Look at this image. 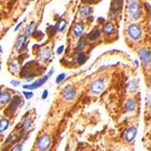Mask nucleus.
Instances as JSON below:
<instances>
[{"mask_svg": "<svg viewBox=\"0 0 151 151\" xmlns=\"http://www.w3.org/2000/svg\"><path fill=\"white\" fill-rule=\"evenodd\" d=\"M85 25L83 22H77L73 27V33L76 37H80L84 33Z\"/></svg>", "mask_w": 151, "mask_h": 151, "instance_id": "obj_9", "label": "nucleus"}, {"mask_svg": "<svg viewBox=\"0 0 151 151\" xmlns=\"http://www.w3.org/2000/svg\"><path fill=\"white\" fill-rule=\"evenodd\" d=\"M48 78H49V76H48V75H46V76H44L43 78H38L37 80H36L34 83H32V84L24 85V86H23V88L27 89V90H34V89H36V88H38V87H42L44 84H46L47 81L48 80Z\"/></svg>", "mask_w": 151, "mask_h": 151, "instance_id": "obj_6", "label": "nucleus"}, {"mask_svg": "<svg viewBox=\"0 0 151 151\" xmlns=\"http://www.w3.org/2000/svg\"><path fill=\"white\" fill-rule=\"evenodd\" d=\"M137 132H138L137 127H131L128 128V129L127 130V132H126V139H127V141H128V142L132 141L136 138V136H137Z\"/></svg>", "mask_w": 151, "mask_h": 151, "instance_id": "obj_11", "label": "nucleus"}, {"mask_svg": "<svg viewBox=\"0 0 151 151\" xmlns=\"http://www.w3.org/2000/svg\"><path fill=\"white\" fill-rule=\"evenodd\" d=\"M19 69H20V65H19L18 61L17 60H14L10 65V71L13 74H16L19 71Z\"/></svg>", "mask_w": 151, "mask_h": 151, "instance_id": "obj_22", "label": "nucleus"}, {"mask_svg": "<svg viewBox=\"0 0 151 151\" xmlns=\"http://www.w3.org/2000/svg\"><path fill=\"white\" fill-rule=\"evenodd\" d=\"M67 23H66V21L64 19V18H61L59 21H58V23L57 25V27H56V30L57 32H63L66 27Z\"/></svg>", "mask_w": 151, "mask_h": 151, "instance_id": "obj_19", "label": "nucleus"}, {"mask_svg": "<svg viewBox=\"0 0 151 151\" xmlns=\"http://www.w3.org/2000/svg\"><path fill=\"white\" fill-rule=\"evenodd\" d=\"M51 57V50L48 47L45 48L41 52H40V59L42 61H47Z\"/></svg>", "mask_w": 151, "mask_h": 151, "instance_id": "obj_14", "label": "nucleus"}, {"mask_svg": "<svg viewBox=\"0 0 151 151\" xmlns=\"http://www.w3.org/2000/svg\"><path fill=\"white\" fill-rule=\"evenodd\" d=\"M125 107H126V109L127 111H134L136 109V107H137V106H136V102L133 99H128L126 103Z\"/></svg>", "mask_w": 151, "mask_h": 151, "instance_id": "obj_24", "label": "nucleus"}, {"mask_svg": "<svg viewBox=\"0 0 151 151\" xmlns=\"http://www.w3.org/2000/svg\"><path fill=\"white\" fill-rule=\"evenodd\" d=\"M104 89H105V82L101 79L94 80L89 87L90 93H91L92 95H95V96L99 95L101 92H103Z\"/></svg>", "mask_w": 151, "mask_h": 151, "instance_id": "obj_3", "label": "nucleus"}, {"mask_svg": "<svg viewBox=\"0 0 151 151\" xmlns=\"http://www.w3.org/2000/svg\"><path fill=\"white\" fill-rule=\"evenodd\" d=\"M10 84L13 86V87H18L20 84H21V82L19 80H11L10 81Z\"/></svg>", "mask_w": 151, "mask_h": 151, "instance_id": "obj_30", "label": "nucleus"}, {"mask_svg": "<svg viewBox=\"0 0 151 151\" xmlns=\"http://www.w3.org/2000/svg\"><path fill=\"white\" fill-rule=\"evenodd\" d=\"M32 121H33V119H32V117H30V116L27 117L24 120L23 124H22V133H24V132H26V131H27L29 129L30 127H31V125H32Z\"/></svg>", "mask_w": 151, "mask_h": 151, "instance_id": "obj_15", "label": "nucleus"}, {"mask_svg": "<svg viewBox=\"0 0 151 151\" xmlns=\"http://www.w3.org/2000/svg\"><path fill=\"white\" fill-rule=\"evenodd\" d=\"M77 96V90L72 85H66L62 90V97L66 101L73 100Z\"/></svg>", "mask_w": 151, "mask_h": 151, "instance_id": "obj_4", "label": "nucleus"}, {"mask_svg": "<svg viewBox=\"0 0 151 151\" xmlns=\"http://www.w3.org/2000/svg\"><path fill=\"white\" fill-rule=\"evenodd\" d=\"M66 77V73H61V74H59L57 78H56V83L57 84H59V83H61Z\"/></svg>", "mask_w": 151, "mask_h": 151, "instance_id": "obj_27", "label": "nucleus"}, {"mask_svg": "<svg viewBox=\"0 0 151 151\" xmlns=\"http://www.w3.org/2000/svg\"><path fill=\"white\" fill-rule=\"evenodd\" d=\"M122 7V0H113L111 3V16L112 18H116L117 15Z\"/></svg>", "mask_w": 151, "mask_h": 151, "instance_id": "obj_8", "label": "nucleus"}, {"mask_svg": "<svg viewBox=\"0 0 151 151\" xmlns=\"http://www.w3.org/2000/svg\"><path fill=\"white\" fill-rule=\"evenodd\" d=\"M23 102V100H22V97L19 96H16L14 97V99H12L10 100V104L8 106V108H6V114L8 115H13L15 112H16L18 108V107L21 105V103Z\"/></svg>", "mask_w": 151, "mask_h": 151, "instance_id": "obj_5", "label": "nucleus"}, {"mask_svg": "<svg viewBox=\"0 0 151 151\" xmlns=\"http://www.w3.org/2000/svg\"><path fill=\"white\" fill-rule=\"evenodd\" d=\"M21 25H22V22H19V23L17 24V26L16 27H15V31H17V30H18V28L21 27Z\"/></svg>", "mask_w": 151, "mask_h": 151, "instance_id": "obj_34", "label": "nucleus"}, {"mask_svg": "<svg viewBox=\"0 0 151 151\" xmlns=\"http://www.w3.org/2000/svg\"><path fill=\"white\" fill-rule=\"evenodd\" d=\"M87 46V39L86 38H80L79 41L77 44V51L81 52L84 50V48Z\"/></svg>", "mask_w": 151, "mask_h": 151, "instance_id": "obj_23", "label": "nucleus"}, {"mask_svg": "<svg viewBox=\"0 0 151 151\" xmlns=\"http://www.w3.org/2000/svg\"><path fill=\"white\" fill-rule=\"evenodd\" d=\"M12 137H13V134L11 133L9 136H8V137H7L6 138V143H7V142H8V141H10L11 139H12Z\"/></svg>", "mask_w": 151, "mask_h": 151, "instance_id": "obj_33", "label": "nucleus"}, {"mask_svg": "<svg viewBox=\"0 0 151 151\" xmlns=\"http://www.w3.org/2000/svg\"><path fill=\"white\" fill-rule=\"evenodd\" d=\"M51 144V138L48 134H43L36 141V148L39 151H47Z\"/></svg>", "mask_w": 151, "mask_h": 151, "instance_id": "obj_2", "label": "nucleus"}, {"mask_svg": "<svg viewBox=\"0 0 151 151\" xmlns=\"http://www.w3.org/2000/svg\"><path fill=\"white\" fill-rule=\"evenodd\" d=\"M26 43H27V36L24 35V36H20L17 40V43H16V49L20 52L23 50L24 47L26 46Z\"/></svg>", "mask_w": 151, "mask_h": 151, "instance_id": "obj_12", "label": "nucleus"}, {"mask_svg": "<svg viewBox=\"0 0 151 151\" xmlns=\"http://www.w3.org/2000/svg\"><path fill=\"white\" fill-rule=\"evenodd\" d=\"M76 60H77V63L78 65H83L87 61V56L85 55V53H83V51H81L78 54Z\"/></svg>", "mask_w": 151, "mask_h": 151, "instance_id": "obj_20", "label": "nucleus"}, {"mask_svg": "<svg viewBox=\"0 0 151 151\" xmlns=\"http://www.w3.org/2000/svg\"><path fill=\"white\" fill-rule=\"evenodd\" d=\"M48 96V89H45L43 93H42V99H47Z\"/></svg>", "mask_w": 151, "mask_h": 151, "instance_id": "obj_31", "label": "nucleus"}, {"mask_svg": "<svg viewBox=\"0 0 151 151\" xmlns=\"http://www.w3.org/2000/svg\"><path fill=\"white\" fill-rule=\"evenodd\" d=\"M22 149H23V144H17L11 149V151H22Z\"/></svg>", "mask_w": 151, "mask_h": 151, "instance_id": "obj_29", "label": "nucleus"}, {"mask_svg": "<svg viewBox=\"0 0 151 151\" xmlns=\"http://www.w3.org/2000/svg\"><path fill=\"white\" fill-rule=\"evenodd\" d=\"M33 33H34V23H31V24L27 25V26L25 27L24 35H25L26 36H31Z\"/></svg>", "mask_w": 151, "mask_h": 151, "instance_id": "obj_25", "label": "nucleus"}, {"mask_svg": "<svg viewBox=\"0 0 151 151\" xmlns=\"http://www.w3.org/2000/svg\"><path fill=\"white\" fill-rule=\"evenodd\" d=\"M0 92H1V91H0Z\"/></svg>", "mask_w": 151, "mask_h": 151, "instance_id": "obj_35", "label": "nucleus"}, {"mask_svg": "<svg viewBox=\"0 0 151 151\" xmlns=\"http://www.w3.org/2000/svg\"><path fill=\"white\" fill-rule=\"evenodd\" d=\"M114 30H115V27H114V25H113L112 23H108L107 25H106L103 27V32L105 34H107V35L112 34L113 32H114Z\"/></svg>", "mask_w": 151, "mask_h": 151, "instance_id": "obj_21", "label": "nucleus"}, {"mask_svg": "<svg viewBox=\"0 0 151 151\" xmlns=\"http://www.w3.org/2000/svg\"><path fill=\"white\" fill-rule=\"evenodd\" d=\"M127 10L129 17L132 19H138L140 16V7L137 0H128Z\"/></svg>", "mask_w": 151, "mask_h": 151, "instance_id": "obj_1", "label": "nucleus"}, {"mask_svg": "<svg viewBox=\"0 0 151 151\" xmlns=\"http://www.w3.org/2000/svg\"><path fill=\"white\" fill-rule=\"evenodd\" d=\"M12 99L11 93L8 91H1L0 92V105H6L9 103Z\"/></svg>", "mask_w": 151, "mask_h": 151, "instance_id": "obj_10", "label": "nucleus"}, {"mask_svg": "<svg viewBox=\"0 0 151 151\" xmlns=\"http://www.w3.org/2000/svg\"><path fill=\"white\" fill-rule=\"evenodd\" d=\"M64 48H65L64 46H60V47H58L57 49V55H61L62 53H63Z\"/></svg>", "mask_w": 151, "mask_h": 151, "instance_id": "obj_32", "label": "nucleus"}, {"mask_svg": "<svg viewBox=\"0 0 151 151\" xmlns=\"http://www.w3.org/2000/svg\"><path fill=\"white\" fill-rule=\"evenodd\" d=\"M127 33H128V36H129L132 39L134 40H138L140 38L141 36V30H140V27L136 25V24H131L129 27L127 28Z\"/></svg>", "mask_w": 151, "mask_h": 151, "instance_id": "obj_7", "label": "nucleus"}, {"mask_svg": "<svg viewBox=\"0 0 151 151\" xmlns=\"http://www.w3.org/2000/svg\"><path fill=\"white\" fill-rule=\"evenodd\" d=\"M92 13V8L90 6H84V7H82V8L80 9V17H88L90 16V14Z\"/></svg>", "mask_w": 151, "mask_h": 151, "instance_id": "obj_17", "label": "nucleus"}, {"mask_svg": "<svg viewBox=\"0 0 151 151\" xmlns=\"http://www.w3.org/2000/svg\"><path fill=\"white\" fill-rule=\"evenodd\" d=\"M137 88H138L137 81L131 80L129 82V84H128V90H129V92H131V93L136 92V91H137Z\"/></svg>", "mask_w": 151, "mask_h": 151, "instance_id": "obj_26", "label": "nucleus"}, {"mask_svg": "<svg viewBox=\"0 0 151 151\" xmlns=\"http://www.w3.org/2000/svg\"><path fill=\"white\" fill-rule=\"evenodd\" d=\"M23 95L25 96V97L27 99H31L33 97V96H34L33 92H31L30 90L29 91H23Z\"/></svg>", "mask_w": 151, "mask_h": 151, "instance_id": "obj_28", "label": "nucleus"}, {"mask_svg": "<svg viewBox=\"0 0 151 151\" xmlns=\"http://www.w3.org/2000/svg\"><path fill=\"white\" fill-rule=\"evenodd\" d=\"M139 57L141 58V60L144 63H149L151 61V56L150 53L148 52V50H147L146 48H142L139 51Z\"/></svg>", "mask_w": 151, "mask_h": 151, "instance_id": "obj_13", "label": "nucleus"}, {"mask_svg": "<svg viewBox=\"0 0 151 151\" xmlns=\"http://www.w3.org/2000/svg\"><path fill=\"white\" fill-rule=\"evenodd\" d=\"M100 36V31L97 28L93 29L91 32H89L87 34V38L90 40H96Z\"/></svg>", "mask_w": 151, "mask_h": 151, "instance_id": "obj_18", "label": "nucleus"}, {"mask_svg": "<svg viewBox=\"0 0 151 151\" xmlns=\"http://www.w3.org/2000/svg\"><path fill=\"white\" fill-rule=\"evenodd\" d=\"M9 119H7L6 117H3L0 119V133H3L6 131L9 127Z\"/></svg>", "mask_w": 151, "mask_h": 151, "instance_id": "obj_16", "label": "nucleus"}]
</instances>
